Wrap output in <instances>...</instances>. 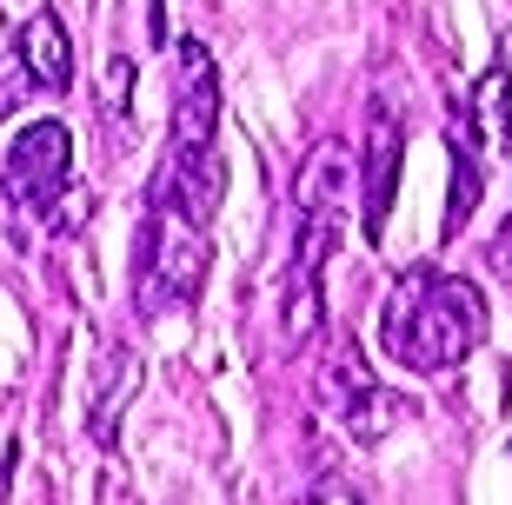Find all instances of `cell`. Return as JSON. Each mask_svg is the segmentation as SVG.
<instances>
[{
  "label": "cell",
  "mask_w": 512,
  "mask_h": 505,
  "mask_svg": "<svg viewBox=\"0 0 512 505\" xmlns=\"http://www.w3.org/2000/svg\"><path fill=\"white\" fill-rule=\"evenodd\" d=\"M486 339V293L446 266H406L380 306V353L399 373H453Z\"/></svg>",
  "instance_id": "6da1fadb"
},
{
  "label": "cell",
  "mask_w": 512,
  "mask_h": 505,
  "mask_svg": "<svg viewBox=\"0 0 512 505\" xmlns=\"http://www.w3.org/2000/svg\"><path fill=\"white\" fill-rule=\"evenodd\" d=\"M340 213H346V153L340 140H320L300 160V180H293V260H286V293H280L286 346H306L326 313L320 280L333 246H340Z\"/></svg>",
  "instance_id": "7a4b0ae2"
},
{
  "label": "cell",
  "mask_w": 512,
  "mask_h": 505,
  "mask_svg": "<svg viewBox=\"0 0 512 505\" xmlns=\"http://www.w3.org/2000/svg\"><path fill=\"white\" fill-rule=\"evenodd\" d=\"M207 260H213L207 226L187 220L180 206L147 200L140 246H133V306H140L147 319L173 313V306H193L200 286H207Z\"/></svg>",
  "instance_id": "3957f363"
},
{
  "label": "cell",
  "mask_w": 512,
  "mask_h": 505,
  "mask_svg": "<svg viewBox=\"0 0 512 505\" xmlns=\"http://www.w3.org/2000/svg\"><path fill=\"white\" fill-rule=\"evenodd\" d=\"M67 180H74V133L60 120H34V127L14 133L7 147V167H0V193L20 220H60V200H67Z\"/></svg>",
  "instance_id": "277c9868"
},
{
  "label": "cell",
  "mask_w": 512,
  "mask_h": 505,
  "mask_svg": "<svg viewBox=\"0 0 512 505\" xmlns=\"http://www.w3.org/2000/svg\"><path fill=\"white\" fill-rule=\"evenodd\" d=\"M326 399H333V419L346 426V439H360V446H380L386 432L399 426V399L386 393L380 379H373V366L360 359V346L353 339H340V353L326 359Z\"/></svg>",
  "instance_id": "5b68a950"
},
{
  "label": "cell",
  "mask_w": 512,
  "mask_h": 505,
  "mask_svg": "<svg viewBox=\"0 0 512 505\" xmlns=\"http://www.w3.org/2000/svg\"><path fill=\"white\" fill-rule=\"evenodd\" d=\"M399 160H406L399 107L393 100H373V113H366V180H360L366 240H386V213H393V193H399Z\"/></svg>",
  "instance_id": "8992f818"
},
{
  "label": "cell",
  "mask_w": 512,
  "mask_h": 505,
  "mask_svg": "<svg viewBox=\"0 0 512 505\" xmlns=\"http://www.w3.org/2000/svg\"><path fill=\"white\" fill-rule=\"evenodd\" d=\"M14 60L27 67V80H34L40 94H67V87H74V40H67V20H60L54 7H40V14L20 27Z\"/></svg>",
  "instance_id": "52a82bcc"
},
{
  "label": "cell",
  "mask_w": 512,
  "mask_h": 505,
  "mask_svg": "<svg viewBox=\"0 0 512 505\" xmlns=\"http://www.w3.org/2000/svg\"><path fill=\"white\" fill-rule=\"evenodd\" d=\"M133 393H140V353H133V346H107L94 406H87V432H94V446H107V452L120 446V412H127Z\"/></svg>",
  "instance_id": "ba28073f"
},
{
  "label": "cell",
  "mask_w": 512,
  "mask_h": 505,
  "mask_svg": "<svg viewBox=\"0 0 512 505\" xmlns=\"http://www.w3.org/2000/svg\"><path fill=\"white\" fill-rule=\"evenodd\" d=\"M300 505H366V499H360L353 486H346L340 472H320V479L306 486V499H300Z\"/></svg>",
  "instance_id": "9c48e42d"
},
{
  "label": "cell",
  "mask_w": 512,
  "mask_h": 505,
  "mask_svg": "<svg viewBox=\"0 0 512 505\" xmlns=\"http://www.w3.org/2000/svg\"><path fill=\"white\" fill-rule=\"evenodd\" d=\"M27 87H34V80H27V67H20V60H7V67H0V113H14L20 100H27Z\"/></svg>",
  "instance_id": "30bf717a"
},
{
  "label": "cell",
  "mask_w": 512,
  "mask_h": 505,
  "mask_svg": "<svg viewBox=\"0 0 512 505\" xmlns=\"http://www.w3.org/2000/svg\"><path fill=\"white\" fill-rule=\"evenodd\" d=\"M499 253H512V213H506V226H499Z\"/></svg>",
  "instance_id": "8fae6325"
},
{
  "label": "cell",
  "mask_w": 512,
  "mask_h": 505,
  "mask_svg": "<svg viewBox=\"0 0 512 505\" xmlns=\"http://www.w3.org/2000/svg\"><path fill=\"white\" fill-rule=\"evenodd\" d=\"M0 505H7V466H0Z\"/></svg>",
  "instance_id": "7c38bea8"
}]
</instances>
